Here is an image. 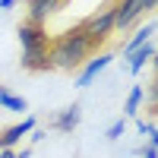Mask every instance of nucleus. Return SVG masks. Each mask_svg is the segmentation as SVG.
<instances>
[{
    "label": "nucleus",
    "mask_w": 158,
    "mask_h": 158,
    "mask_svg": "<svg viewBox=\"0 0 158 158\" xmlns=\"http://www.w3.org/2000/svg\"><path fill=\"white\" fill-rule=\"evenodd\" d=\"M92 51H98V48L85 35L82 22H79V25H73L70 32H63L60 38L51 41V67H54V70H76V67L85 63V57L92 54Z\"/></svg>",
    "instance_id": "1"
},
{
    "label": "nucleus",
    "mask_w": 158,
    "mask_h": 158,
    "mask_svg": "<svg viewBox=\"0 0 158 158\" xmlns=\"http://www.w3.org/2000/svg\"><path fill=\"white\" fill-rule=\"evenodd\" d=\"M19 44H22V70H32V73H41V70H54L51 67V38L48 29L41 22H32L25 19L19 25Z\"/></svg>",
    "instance_id": "2"
},
{
    "label": "nucleus",
    "mask_w": 158,
    "mask_h": 158,
    "mask_svg": "<svg viewBox=\"0 0 158 158\" xmlns=\"http://www.w3.org/2000/svg\"><path fill=\"white\" fill-rule=\"evenodd\" d=\"M82 29H85V35L92 41H95V48L108 41V35L114 32V0H108L98 13H92V16L82 22Z\"/></svg>",
    "instance_id": "3"
},
{
    "label": "nucleus",
    "mask_w": 158,
    "mask_h": 158,
    "mask_svg": "<svg viewBox=\"0 0 158 158\" xmlns=\"http://www.w3.org/2000/svg\"><path fill=\"white\" fill-rule=\"evenodd\" d=\"M142 16V0H114V32H127Z\"/></svg>",
    "instance_id": "4"
},
{
    "label": "nucleus",
    "mask_w": 158,
    "mask_h": 158,
    "mask_svg": "<svg viewBox=\"0 0 158 158\" xmlns=\"http://www.w3.org/2000/svg\"><path fill=\"white\" fill-rule=\"evenodd\" d=\"M32 130H35V117H25L22 123H13L6 130H0V152L3 149H16L22 142V136H29Z\"/></svg>",
    "instance_id": "5"
},
{
    "label": "nucleus",
    "mask_w": 158,
    "mask_h": 158,
    "mask_svg": "<svg viewBox=\"0 0 158 158\" xmlns=\"http://www.w3.org/2000/svg\"><path fill=\"white\" fill-rule=\"evenodd\" d=\"M111 60H114L111 54H95V57H92V60L85 63L82 70H79V76H76V85H79V89L92 85V79H95L101 70H108V63H111Z\"/></svg>",
    "instance_id": "6"
},
{
    "label": "nucleus",
    "mask_w": 158,
    "mask_h": 158,
    "mask_svg": "<svg viewBox=\"0 0 158 158\" xmlns=\"http://www.w3.org/2000/svg\"><path fill=\"white\" fill-rule=\"evenodd\" d=\"M79 120H82V108H79V104H70V108H63L60 114H54L51 127L60 130V133H73V130L79 127Z\"/></svg>",
    "instance_id": "7"
},
{
    "label": "nucleus",
    "mask_w": 158,
    "mask_h": 158,
    "mask_svg": "<svg viewBox=\"0 0 158 158\" xmlns=\"http://www.w3.org/2000/svg\"><path fill=\"white\" fill-rule=\"evenodd\" d=\"M63 3H67V0H29V19L44 25V19L51 13H60Z\"/></svg>",
    "instance_id": "8"
},
{
    "label": "nucleus",
    "mask_w": 158,
    "mask_h": 158,
    "mask_svg": "<svg viewBox=\"0 0 158 158\" xmlns=\"http://www.w3.org/2000/svg\"><path fill=\"white\" fill-rule=\"evenodd\" d=\"M155 54H158V51L152 48V41H149V44H142V48H136L133 54H130L127 70L133 73V76H136V73H142V70H146V63H149V60H155Z\"/></svg>",
    "instance_id": "9"
},
{
    "label": "nucleus",
    "mask_w": 158,
    "mask_h": 158,
    "mask_svg": "<svg viewBox=\"0 0 158 158\" xmlns=\"http://www.w3.org/2000/svg\"><path fill=\"white\" fill-rule=\"evenodd\" d=\"M152 32H155V25H142V29H136V35H133V38H130V41L123 44V54L130 57V54H133L136 48L149 44V41H152Z\"/></svg>",
    "instance_id": "10"
},
{
    "label": "nucleus",
    "mask_w": 158,
    "mask_h": 158,
    "mask_svg": "<svg viewBox=\"0 0 158 158\" xmlns=\"http://www.w3.org/2000/svg\"><path fill=\"white\" fill-rule=\"evenodd\" d=\"M142 101H146V89H142V85H133V89H130V95H127L123 114H127V117H136L139 108H142Z\"/></svg>",
    "instance_id": "11"
},
{
    "label": "nucleus",
    "mask_w": 158,
    "mask_h": 158,
    "mask_svg": "<svg viewBox=\"0 0 158 158\" xmlns=\"http://www.w3.org/2000/svg\"><path fill=\"white\" fill-rule=\"evenodd\" d=\"M0 108H6V111H25L29 104H25V98L13 95V92H10L6 85H0Z\"/></svg>",
    "instance_id": "12"
},
{
    "label": "nucleus",
    "mask_w": 158,
    "mask_h": 158,
    "mask_svg": "<svg viewBox=\"0 0 158 158\" xmlns=\"http://www.w3.org/2000/svg\"><path fill=\"white\" fill-rule=\"evenodd\" d=\"M123 130H127V120L120 117V120H114V123L108 127V133H104V136H108V139L114 142V139H120V136H123Z\"/></svg>",
    "instance_id": "13"
},
{
    "label": "nucleus",
    "mask_w": 158,
    "mask_h": 158,
    "mask_svg": "<svg viewBox=\"0 0 158 158\" xmlns=\"http://www.w3.org/2000/svg\"><path fill=\"white\" fill-rule=\"evenodd\" d=\"M149 104H152V111H158V79H155V85L149 89Z\"/></svg>",
    "instance_id": "14"
},
{
    "label": "nucleus",
    "mask_w": 158,
    "mask_h": 158,
    "mask_svg": "<svg viewBox=\"0 0 158 158\" xmlns=\"http://www.w3.org/2000/svg\"><path fill=\"white\" fill-rule=\"evenodd\" d=\"M149 146H152V149H158V130H155V127L149 130Z\"/></svg>",
    "instance_id": "15"
},
{
    "label": "nucleus",
    "mask_w": 158,
    "mask_h": 158,
    "mask_svg": "<svg viewBox=\"0 0 158 158\" xmlns=\"http://www.w3.org/2000/svg\"><path fill=\"white\" fill-rule=\"evenodd\" d=\"M139 155H142V158H158V149H152V146H146V149H142Z\"/></svg>",
    "instance_id": "16"
},
{
    "label": "nucleus",
    "mask_w": 158,
    "mask_h": 158,
    "mask_svg": "<svg viewBox=\"0 0 158 158\" xmlns=\"http://www.w3.org/2000/svg\"><path fill=\"white\" fill-rule=\"evenodd\" d=\"M48 133H44V130H32V142H41Z\"/></svg>",
    "instance_id": "17"
},
{
    "label": "nucleus",
    "mask_w": 158,
    "mask_h": 158,
    "mask_svg": "<svg viewBox=\"0 0 158 158\" xmlns=\"http://www.w3.org/2000/svg\"><path fill=\"white\" fill-rule=\"evenodd\" d=\"M136 130H139V133H149V130H152V123H146V120H136Z\"/></svg>",
    "instance_id": "18"
},
{
    "label": "nucleus",
    "mask_w": 158,
    "mask_h": 158,
    "mask_svg": "<svg viewBox=\"0 0 158 158\" xmlns=\"http://www.w3.org/2000/svg\"><path fill=\"white\" fill-rule=\"evenodd\" d=\"M158 6V0H142V13H146V10H155Z\"/></svg>",
    "instance_id": "19"
},
{
    "label": "nucleus",
    "mask_w": 158,
    "mask_h": 158,
    "mask_svg": "<svg viewBox=\"0 0 158 158\" xmlns=\"http://www.w3.org/2000/svg\"><path fill=\"white\" fill-rule=\"evenodd\" d=\"M0 158H19V155H16V149H3V152H0Z\"/></svg>",
    "instance_id": "20"
},
{
    "label": "nucleus",
    "mask_w": 158,
    "mask_h": 158,
    "mask_svg": "<svg viewBox=\"0 0 158 158\" xmlns=\"http://www.w3.org/2000/svg\"><path fill=\"white\" fill-rule=\"evenodd\" d=\"M16 6V0H0V10H13Z\"/></svg>",
    "instance_id": "21"
},
{
    "label": "nucleus",
    "mask_w": 158,
    "mask_h": 158,
    "mask_svg": "<svg viewBox=\"0 0 158 158\" xmlns=\"http://www.w3.org/2000/svg\"><path fill=\"white\" fill-rule=\"evenodd\" d=\"M16 155L19 158H32V149H16Z\"/></svg>",
    "instance_id": "22"
},
{
    "label": "nucleus",
    "mask_w": 158,
    "mask_h": 158,
    "mask_svg": "<svg viewBox=\"0 0 158 158\" xmlns=\"http://www.w3.org/2000/svg\"><path fill=\"white\" fill-rule=\"evenodd\" d=\"M152 63H155V73H158V54H155V60H152Z\"/></svg>",
    "instance_id": "23"
}]
</instances>
